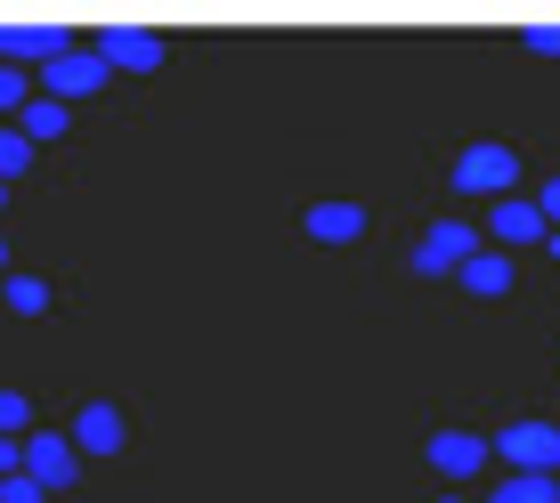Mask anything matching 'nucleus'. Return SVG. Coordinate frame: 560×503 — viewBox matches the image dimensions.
<instances>
[{"label": "nucleus", "mask_w": 560, "mask_h": 503, "mask_svg": "<svg viewBox=\"0 0 560 503\" xmlns=\"http://www.w3.org/2000/svg\"><path fill=\"white\" fill-rule=\"evenodd\" d=\"M455 187H463V196H495V203H504L512 187H520V154H512L504 139L463 147V154H455Z\"/></svg>", "instance_id": "obj_1"}, {"label": "nucleus", "mask_w": 560, "mask_h": 503, "mask_svg": "<svg viewBox=\"0 0 560 503\" xmlns=\"http://www.w3.org/2000/svg\"><path fill=\"white\" fill-rule=\"evenodd\" d=\"M495 455H504L512 471H536V479H552V471H560V422H504Z\"/></svg>", "instance_id": "obj_2"}, {"label": "nucleus", "mask_w": 560, "mask_h": 503, "mask_svg": "<svg viewBox=\"0 0 560 503\" xmlns=\"http://www.w3.org/2000/svg\"><path fill=\"white\" fill-rule=\"evenodd\" d=\"M471 252H479V227H471V220H439L431 236L415 244V277H447V268L463 277V260H471Z\"/></svg>", "instance_id": "obj_3"}, {"label": "nucleus", "mask_w": 560, "mask_h": 503, "mask_svg": "<svg viewBox=\"0 0 560 503\" xmlns=\"http://www.w3.org/2000/svg\"><path fill=\"white\" fill-rule=\"evenodd\" d=\"M106 57L98 49H66V57H57V66H42V90H49V98L57 106H73V98H90V90H106Z\"/></svg>", "instance_id": "obj_4"}, {"label": "nucleus", "mask_w": 560, "mask_h": 503, "mask_svg": "<svg viewBox=\"0 0 560 503\" xmlns=\"http://www.w3.org/2000/svg\"><path fill=\"white\" fill-rule=\"evenodd\" d=\"M25 471L57 495V488H73V479H82V447H73V438H57V431H33V438H25Z\"/></svg>", "instance_id": "obj_5"}, {"label": "nucleus", "mask_w": 560, "mask_h": 503, "mask_svg": "<svg viewBox=\"0 0 560 503\" xmlns=\"http://www.w3.org/2000/svg\"><path fill=\"white\" fill-rule=\"evenodd\" d=\"M98 57H106V66H122V73H154V66H163V33H154V25H106L98 33Z\"/></svg>", "instance_id": "obj_6"}, {"label": "nucleus", "mask_w": 560, "mask_h": 503, "mask_svg": "<svg viewBox=\"0 0 560 503\" xmlns=\"http://www.w3.org/2000/svg\"><path fill=\"white\" fill-rule=\"evenodd\" d=\"M495 244H552V220H545V203H536V196H504V203H495Z\"/></svg>", "instance_id": "obj_7"}, {"label": "nucleus", "mask_w": 560, "mask_h": 503, "mask_svg": "<svg viewBox=\"0 0 560 503\" xmlns=\"http://www.w3.org/2000/svg\"><path fill=\"white\" fill-rule=\"evenodd\" d=\"M122 438H130V422L114 414L106 398H90L82 414H73V447H82V455H122Z\"/></svg>", "instance_id": "obj_8"}, {"label": "nucleus", "mask_w": 560, "mask_h": 503, "mask_svg": "<svg viewBox=\"0 0 560 503\" xmlns=\"http://www.w3.org/2000/svg\"><path fill=\"white\" fill-rule=\"evenodd\" d=\"M358 236H365V203H350V196L308 203V244H358Z\"/></svg>", "instance_id": "obj_9"}, {"label": "nucleus", "mask_w": 560, "mask_h": 503, "mask_svg": "<svg viewBox=\"0 0 560 503\" xmlns=\"http://www.w3.org/2000/svg\"><path fill=\"white\" fill-rule=\"evenodd\" d=\"M422 455H431V471L471 479V471H479V463H488L495 447H488V438H471V431H431V447H422Z\"/></svg>", "instance_id": "obj_10"}, {"label": "nucleus", "mask_w": 560, "mask_h": 503, "mask_svg": "<svg viewBox=\"0 0 560 503\" xmlns=\"http://www.w3.org/2000/svg\"><path fill=\"white\" fill-rule=\"evenodd\" d=\"M16 57L57 66V57H66V33H57V25H0V66H16Z\"/></svg>", "instance_id": "obj_11"}, {"label": "nucleus", "mask_w": 560, "mask_h": 503, "mask_svg": "<svg viewBox=\"0 0 560 503\" xmlns=\"http://www.w3.org/2000/svg\"><path fill=\"white\" fill-rule=\"evenodd\" d=\"M512 252H471V260H463V293H479V301H504L512 293Z\"/></svg>", "instance_id": "obj_12"}, {"label": "nucleus", "mask_w": 560, "mask_h": 503, "mask_svg": "<svg viewBox=\"0 0 560 503\" xmlns=\"http://www.w3.org/2000/svg\"><path fill=\"white\" fill-rule=\"evenodd\" d=\"M16 130H25L33 147H42V139H66V130H73V114H66V106H57L49 90H42V98H33L25 114H16Z\"/></svg>", "instance_id": "obj_13"}, {"label": "nucleus", "mask_w": 560, "mask_h": 503, "mask_svg": "<svg viewBox=\"0 0 560 503\" xmlns=\"http://www.w3.org/2000/svg\"><path fill=\"white\" fill-rule=\"evenodd\" d=\"M488 503H560V488H552V479H536V471H512V479H495Z\"/></svg>", "instance_id": "obj_14"}, {"label": "nucleus", "mask_w": 560, "mask_h": 503, "mask_svg": "<svg viewBox=\"0 0 560 503\" xmlns=\"http://www.w3.org/2000/svg\"><path fill=\"white\" fill-rule=\"evenodd\" d=\"M33 98H42V90H33V73H25V66H0V114H25Z\"/></svg>", "instance_id": "obj_15"}, {"label": "nucleus", "mask_w": 560, "mask_h": 503, "mask_svg": "<svg viewBox=\"0 0 560 503\" xmlns=\"http://www.w3.org/2000/svg\"><path fill=\"white\" fill-rule=\"evenodd\" d=\"M0 293H9V308H16V317H42V308H49V284H42V277H9Z\"/></svg>", "instance_id": "obj_16"}, {"label": "nucleus", "mask_w": 560, "mask_h": 503, "mask_svg": "<svg viewBox=\"0 0 560 503\" xmlns=\"http://www.w3.org/2000/svg\"><path fill=\"white\" fill-rule=\"evenodd\" d=\"M25 163H33V139H25V130L9 122V130H0V179H16Z\"/></svg>", "instance_id": "obj_17"}, {"label": "nucleus", "mask_w": 560, "mask_h": 503, "mask_svg": "<svg viewBox=\"0 0 560 503\" xmlns=\"http://www.w3.org/2000/svg\"><path fill=\"white\" fill-rule=\"evenodd\" d=\"M25 422H33V398L25 390H0V438H16Z\"/></svg>", "instance_id": "obj_18"}, {"label": "nucleus", "mask_w": 560, "mask_h": 503, "mask_svg": "<svg viewBox=\"0 0 560 503\" xmlns=\"http://www.w3.org/2000/svg\"><path fill=\"white\" fill-rule=\"evenodd\" d=\"M49 488H42V479H33V471H9V479H0V503H42Z\"/></svg>", "instance_id": "obj_19"}, {"label": "nucleus", "mask_w": 560, "mask_h": 503, "mask_svg": "<svg viewBox=\"0 0 560 503\" xmlns=\"http://www.w3.org/2000/svg\"><path fill=\"white\" fill-rule=\"evenodd\" d=\"M528 49H545V57H560V25H528Z\"/></svg>", "instance_id": "obj_20"}, {"label": "nucleus", "mask_w": 560, "mask_h": 503, "mask_svg": "<svg viewBox=\"0 0 560 503\" xmlns=\"http://www.w3.org/2000/svg\"><path fill=\"white\" fill-rule=\"evenodd\" d=\"M536 203H545V220L560 227V179H545V187H536Z\"/></svg>", "instance_id": "obj_21"}, {"label": "nucleus", "mask_w": 560, "mask_h": 503, "mask_svg": "<svg viewBox=\"0 0 560 503\" xmlns=\"http://www.w3.org/2000/svg\"><path fill=\"white\" fill-rule=\"evenodd\" d=\"M9 471H25V447H16V438H0V479Z\"/></svg>", "instance_id": "obj_22"}, {"label": "nucleus", "mask_w": 560, "mask_h": 503, "mask_svg": "<svg viewBox=\"0 0 560 503\" xmlns=\"http://www.w3.org/2000/svg\"><path fill=\"white\" fill-rule=\"evenodd\" d=\"M545 252H552V260H560V227H552V244H545Z\"/></svg>", "instance_id": "obj_23"}, {"label": "nucleus", "mask_w": 560, "mask_h": 503, "mask_svg": "<svg viewBox=\"0 0 560 503\" xmlns=\"http://www.w3.org/2000/svg\"><path fill=\"white\" fill-rule=\"evenodd\" d=\"M0 277H9V244H0Z\"/></svg>", "instance_id": "obj_24"}, {"label": "nucleus", "mask_w": 560, "mask_h": 503, "mask_svg": "<svg viewBox=\"0 0 560 503\" xmlns=\"http://www.w3.org/2000/svg\"><path fill=\"white\" fill-rule=\"evenodd\" d=\"M439 503H471V495H439Z\"/></svg>", "instance_id": "obj_25"}, {"label": "nucleus", "mask_w": 560, "mask_h": 503, "mask_svg": "<svg viewBox=\"0 0 560 503\" xmlns=\"http://www.w3.org/2000/svg\"><path fill=\"white\" fill-rule=\"evenodd\" d=\"M0 203H9V179H0Z\"/></svg>", "instance_id": "obj_26"}]
</instances>
